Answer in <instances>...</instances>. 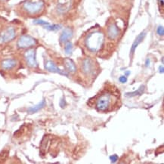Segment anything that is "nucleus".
Wrapping results in <instances>:
<instances>
[{"label":"nucleus","mask_w":164,"mask_h":164,"mask_svg":"<svg viewBox=\"0 0 164 164\" xmlns=\"http://www.w3.org/2000/svg\"><path fill=\"white\" fill-rule=\"evenodd\" d=\"M105 42V34L101 30H95L87 33L83 43L89 52L96 53L101 49Z\"/></svg>","instance_id":"f257e3e1"},{"label":"nucleus","mask_w":164,"mask_h":164,"mask_svg":"<svg viewBox=\"0 0 164 164\" xmlns=\"http://www.w3.org/2000/svg\"><path fill=\"white\" fill-rule=\"evenodd\" d=\"M117 98L110 92H105L100 95L95 101V107L98 111L107 112L112 109L115 105Z\"/></svg>","instance_id":"f03ea898"},{"label":"nucleus","mask_w":164,"mask_h":164,"mask_svg":"<svg viewBox=\"0 0 164 164\" xmlns=\"http://www.w3.org/2000/svg\"><path fill=\"white\" fill-rule=\"evenodd\" d=\"M45 8V3L42 0H29L24 2L21 9L24 12L30 16L39 14Z\"/></svg>","instance_id":"7ed1b4c3"},{"label":"nucleus","mask_w":164,"mask_h":164,"mask_svg":"<svg viewBox=\"0 0 164 164\" xmlns=\"http://www.w3.org/2000/svg\"><path fill=\"white\" fill-rule=\"evenodd\" d=\"M17 37V29L14 26H8L0 32V45L9 43Z\"/></svg>","instance_id":"20e7f679"},{"label":"nucleus","mask_w":164,"mask_h":164,"mask_svg":"<svg viewBox=\"0 0 164 164\" xmlns=\"http://www.w3.org/2000/svg\"><path fill=\"white\" fill-rule=\"evenodd\" d=\"M81 70L84 75L94 76L96 72V64L92 59L89 58H86L82 61L81 64Z\"/></svg>","instance_id":"39448f33"},{"label":"nucleus","mask_w":164,"mask_h":164,"mask_svg":"<svg viewBox=\"0 0 164 164\" xmlns=\"http://www.w3.org/2000/svg\"><path fill=\"white\" fill-rule=\"evenodd\" d=\"M37 44V41L35 38L29 35H23L18 39V42H17V46L18 49H26L33 48Z\"/></svg>","instance_id":"423d86ee"},{"label":"nucleus","mask_w":164,"mask_h":164,"mask_svg":"<svg viewBox=\"0 0 164 164\" xmlns=\"http://www.w3.org/2000/svg\"><path fill=\"white\" fill-rule=\"evenodd\" d=\"M120 29L117 24L110 23L107 27V37L110 40H116L120 35Z\"/></svg>","instance_id":"0eeeda50"},{"label":"nucleus","mask_w":164,"mask_h":164,"mask_svg":"<svg viewBox=\"0 0 164 164\" xmlns=\"http://www.w3.org/2000/svg\"><path fill=\"white\" fill-rule=\"evenodd\" d=\"M24 58L26 63L28 66L32 68L37 67V59H36V50L34 49H29L26 52L24 53Z\"/></svg>","instance_id":"6e6552de"},{"label":"nucleus","mask_w":164,"mask_h":164,"mask_svg":"<svg viewBox=\"0 0 164 164\" xmlns=\"http://www.w3.org/2000/svg\"><path fill=\"white\" fill-rule=\"evenodd\" d=\"M45 68H46L47 70H49V71L52 72V73H59V74H61V75L67 76V73L62 71L59 67H58V66H57V65H56L52 61H46V64H45Z\"/></svg>","instance_id":"1a4fd4ad"},{"label":"nucleus","mask_w":164,"mask_h":164,"mask_svg":"<svg viewBox=\"0 0 164 164\" xmlns=\"http://www.w3.org/2000/svg\"><path fill=\"white\" fill-rule=\"evenodd\" d=\"M73 37V30L71 28L66 27L61 33L59 38V42L61 44H65L68 42Z\"/></svg>","instance_id":"9d476101"},{"label":"nucleus","mask_w":164,"mask_h":164,"mask_svg":"<svg viewBox=\"0 0 164 164\" xmlns=\"http://www.w3.org/2000/svg\"><path fill=\"white\" fill-rule=\"evenodd\" d=\"M18 65V61L15 59L9 58L5 59L1 62V67L5 70H9L11 69H14Z\"/></svg>","instance_id":"9b49d317"},{"label":"nucleus","mask_w":164,"mask_h":164,"mask_svg":"<svg viewBox=\"0 0 164 164\" xmlns=\"http://www.w3.org/2000/svg\"><path fill=\"white\" fill-rule=\"evenodd\" d=\"M146 35H147L146 31H142L141 33H139V34L137 36V37L135 38L134 42H133L132 46L131 47V51H130L131 55H133V54H134L135 50H136V48L138 47V45H139V44L144 40V39H145Z\"/></svg>","instance_id":"f8f14e48"},{"label":"nucleus","mask_w":164,"mask_h":164,"mask_svg":"<svg viewBox=\"0 0 164 164\" xmlns=\"http://www.w3.org/2000/svg\"><path fill=\"white\" fill-rule=\"evenodd\" d=\"M64 67L69 73H73L77 71V67H76L75 63L70 58H65L64 59Z\"/></svg>","instance_id":"ddd939ff"},{"label":"nucleus","mask_w":164,"mask_h":164,"mask_svg":"<svg viewBox=\"0 0 164 164\" xmlns=\"http://www.w3.org/2000/svg\"><path fill=\"white\" fill-rule=\"evenodd\" d=\"M145 85H141L137 91L132 92H127L125 94V96L127 97V98H133V97H135V96L138 95H141L145 92Z\"/></svg>","instance_id":"4468645a"},{"label":"nucleus","mask_w":164,"mask_h":164,"mask_svg":"<svg viewBox=\"0 0 164 164\" xmlns=\"http://www.w3.org/2000/svg\"><path fill=\"white\" fill-rule=\"evenodd\" d=\"M45 106H46V101H45V100H42L39 104H38V105H37L36 106L32 107H30V108L28 109V112H29V114H34V113H37L39 110H40L41 109L43 108Z\"/></svg>","instance_id":"2eb2a0df"},{"label":"nucleus","mask_w":164,"mask_h":164,"mask_svg":"<svg viewBox=\"0 0 164 164\" xmlns=\"http://www.w3.org/2000/svg\"><path fill=\"white\" fill-rule=\"evenodd\" d=\"M43 27L45 28V29H46V30H49V31H56V30H60L61 28V26L58 24L51 25L50 24H49L46 25V26H44Z\"/></svg>","instance_id":"dca6fc26"},{"label":"nucleus","mask_w":164,"mask_h":164,"mask_svg":"<svg viewBox=\"0 0 164 164\" xmlns=\"http://www.w3.org/2000/svg\"><path fill=\"white\" fill-rule=\"evenodd\" d=\"M64 51H65V53L67 54H71L72 53V51H73V44L68 41V42H67L65 43V46H64Z\"/></svg>","instance_id":"f3484780"},{"label":"nucleus","mask_w":164,"mask_h":164,"mask_svg":"<svg viewBox=\"0 0 164 164\" xmlns=\"http://www.w3.org/2000/svg\"><path fill=\"white\" fill-rule=\"evenodd\" d=\"M33 24H35L37 25H40V26H46V25L49 24V22L47 21H45L43 20H41V19H36L33 21Z\"/></svg>","instance_id":"a211bd4d"},{"label":"nucleus","mask_w":164,"mask_h":164,"mask_svg":"<svg viewBox=\"0 0 164 164\" xmlns=\"http://www.w3.org/2000/svg\"><path fill=\"white\" fill-rule=\"evenodd\" d=\"M157 33L160 37H163L164 35V28L163 26H159L157 29Z\"/></svg>","instance_id":"6ab92c4d"},{"label":"nucleus","mask_w":164,"mask_h":164,"mask_svg":"<svg viewBox=\"0 0 164 164\" xmlns=\"http://www.w3.org/2000/svg\"><path fill=\"white\" fill-rule=\"evenodd\" d=\"M110 160H111L112 163H116L118 160V156L117 154H114L110 157Z\"/></svg>","instance_id":"aec40b11"},{"label":"nucleus","mask_w":164,"mask_h":164,"mask_svg":"<svg viewBox=\"0 0 164 164\" xmlns=\"http://www.w3.org/2000/svg\"><path fill=\"white\" fill-rule=\"evenodd\" d=\"M119 80L120 82H122V83H126L127 82V77L126 76H121L120 78H119Z\"/></svg>","instance_id":"412c9836"},{"label":"nucleus","mask_w":164,"mask_h":164,"mask_svg":"<svg viewBox=\"0 0 164 164\" xmlns=\"http://www.w3.org/2000/svg\"><path fill=\"white\" fill-rule=\"evenodd\" d=\"M150 59L149 58H148V59L146 60V61H145V66L148 67H149L150 66Z\"/></svg>","instance_id":"4be33fe9"},{"label":"nucleus","mask_w":164,"mask_h":164,"mask_svg":"<svg viewBox=\"0 0 164 164\" xmlns=\"http://www.w3.org/2000/svg\"><path fill=\"white\" fill-rule=\"evenodd\" d=\"M159 72L160 73H163L164 72V68H163V66H161L159 67Z\"/></svg>","instance_id":"5701e85b"},{"label":"nucleus","mask_w":164,"mask_h":164,"mask_svg":"<svg viewBox=\"0 0 164 164\" xmlns=\"http://www.w3.org/2000/svg\"><path fill=\"white\" fill-rule=\"evenodd\" d=\"M129 74H130V71H126V73H125V76H126V77H128Z\"/></svg>","instance_id":"b1692460"},{"label":"nucleus","mask_w":164,"mask_h":164,"mask_svg":"<svg viewBox=\"0 0 164 164\" xmlns=\"http://www.w3.org/2000/svg\"><path fill=\"white\" fill-rule=\"evenodd\" d=\"M1 2H6V1H8V0H0Z\"/></svg>","instance_id":"393cba45"}]
</instances>
